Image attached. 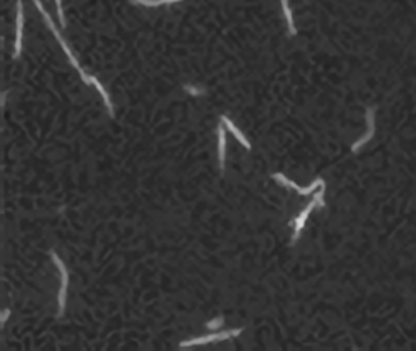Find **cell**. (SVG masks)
<instances>
[{
  "instance_id": "6da1fadb",
  "label": "cell",
  "mask_w": 416,
  "mask_h": 351,
  "mask_svg": "<svg viewBox=\"0 0 416 351\" xmlns=\"http://www.w3.org/2000/svg\"><path fill=\"white\" fill-rule=\"evenodd\" d=\"M33 3L36 5L37 10H39L41 15H43V18H44L45 23H47V26L50 27V31L54 33L55 39L58 40V43L61 44V47H62V50L65 51V54H66V56L69 58V62L72 63L73 68L76 69L77 72H78V74H80V77H81V80L86 82L87 85H95L96 91H98V92L100 94V96L103 98V102H104V104H106V107H107L109 115L112 118H114V107H113V103H112V100H110V96H109V94H107V91L104 90V86L100 84L99 80H98L95 76H92V74H88V73H86L84 70H82V68L80 66V63H78V61L76 59V56L73 55V52L70 51V48H69L68 43L64 40L62 35L59 33V31L57 29V26H55L54 21H52V18H51V15L47 13V10L43 7V5H41L40 0H33Z\"/></svg>"
},
{
  "instance_id": "7a4b0ae2",
  "label": "cell",
  "mask_w": 416,
  "mask_h": 351,
  "mask_svg": "<svg viewBox=\"0 0 416 351\" xmlns=\"http://www.w3.org/2000/svg\"><path fill=\"white\" fill-rule=\"evenodd\" d=\"M51 259L54 261L55 266L58 268L59 272H61V289H59V295H58V317L61 318L65 313V307H66V297H68V287H69V272L66 265L64 264V261L59 258V255L54 250L50 251Z\"/></svg>"
},
{
  "instance_id": "3957f363",
  "label": "cell",
  "mask_w": 416,
  "mask_h": 351,
  "mask_svg": "<svg viewBox=\"0 0 416 351\" xmlns=\"http://www.w3.org/2000/svg\"><path fill=\"white\" fill-rule=\"evenodd\" d=\"M242 332H243V328H235V329H230V331H221V332L212 333V335H206V336H201V338L191 339V340H184V342H181L180 344H179V347H180V348H184V347L201 346V344H208V343L227 340V339L239 336Z\"/></svg>"
},
{
  "instance_id": "277c9868",
  "label": "cell",
  "mask_w": 416,
  "mask_h": 351,
  "mask_svg": "<svg viewBox=\"0 0 416 351\" xmlns=\"http://www.w3.org/2000/svg\"><path fill=\"white\" fill-rule=\"evenodd\" d=\"M375 113L376 110L375 107H367L366 108V121H367V132L364 133V135L360 137V139H357L354 143H353L352 145H350V151H352L353 154H357L360 150L364 147V145L367 144V143H370L372 140V137L375 136Z\"/></svg>"
},
{
  "instance_id": "5b68a950",
  "label": "cell",
  "mask_w": 416,
  "mask_h": 351,
  "mask_svg": "<svg viewBox=\"0 0 416 351\" xmlns=\"http://www.w3.org/2000/svg\"><path fill=\"white\" fill-rule=\"evenodd\" d=\"M271 177L275 181H278L279 184L285 185V187H287V188H291V189H294V191H297L299 195L312 194L313 191H316L317 188H320L321 185H326V181L323 180V179H316V180L313 181L312 184L309 185V187H299L298 184H295L294 181L287 179L283 173H273Z\"/></svg>"
},
{
  "instance_id": "8992f818",
  "label": "cell",
  "mask_w": 416,
  "mask_h": 351,
  "mask_svg": "<svg viewBox=\"0 0 416 351\" xmlns=\"http://www.w3.org/2000/svg\"><path fill=\"white\" fill-rule=\"evenodd\" d=\"M315 207H317V203L315 199H312V202L309 203L305 209H303L302 212L299 213L298 216L295 217L294 220L290 222V225H293V228H294V230H293V236H291V246H294L297 242H298L299 236H301V232H302L303 226H305V224H307V220L308 217L311 216V213L313 212V209Z\"/></svg>"
},
{
  "instance_id": "52a82bcc",
  "label": "cell",
  "mask_w": 416,
  "mask_h": 351,
  "mask_svg": "<svg viewBox=\"0 0 416 351\" xmlns=\"http://www.w3.org/2000/svg\"><path fill=\"white\" fill-rule=\"evenodd\" d=\"M22 32H23V5L22 0H17V33L14 44V58L21 56L22 52Z\"/></svg>"
},
{
  "instance_id": "ba28073f",
  "label": "cell",
  "mask_w": 416,
  "mask_h": 351,
  "mask_svg": "<svg viewBox=\"0 0 416 351\" xmlns=\"http://www.w3.org/2000/svg\"><path fill=\"white\" fill-rule=\"evenodd\" d=\"M217 136H218V145H217V153H218V167L220 170L224 171L226 167V129H224V124H220L217 126Z\"/></svg>"
},
{
  "instance_id": "9c48e42d",
  "label": "cell",
  "mask_w": 416,
  "mask_h": 351,
  "mask_svg": "<svg viewBox=\"0 0 416 351\" xmlns=\"http://www.w3.org/2000/svg\"><path fill=\"white\" fill-rule=\"evenodd\" d=\"M220 120H221L223 124H224V125L227 126V129H228V131H230L231 133H232V135L235 136V139L238 140V141H239L240 144L243 145L244 149H246V150H252V144H250L249 141H247V139L244 137L243 133H242V132H240L239 129H238V128H236L235 125H234V122L231 121L230 118L227 117V115H221V117H220Z\"/></svg>"
},
{
  "instance_id": "30bf717a",
  "label": "cell",
  "mask_w": 416,
  "mask_h": 351,
  "mask_svg": "<svg viewBox=\"0 0 416 351\" xmlns=\"http://www.w3.org/2000/svg\"><path fill=\"white\" fill-rule=\"evenodd\" d=\"M281 5H282V11H283V15H285L286 22H287L289 35L290 36H297V27H295L294 18H293V11H291V9H290L289 0H281Z\"/></svg>"
},
{
  "instance_id": "8fae6325",
  "label": "cell",
  "mask_w": 416,
  "mask_h": 351,
  "mask_svg": "<svg viewBox=\"0 0 416 351\" xmlns=\"http://www.w3.org/2000/svg\"><path fill=\"white\" fill-rule=\"evenodd\" d=\"M132 5H141L145 7H158L162 5H173L183 0H129Z\"/></svg>"
},
{
  "instance_id": "7c38bea8",
  "label": "cell",
  "mask_w": 416,
  "mask_h": 351,
  "mask_svg": "<svg viewBox=\"0 0 416 351\" xmlns=\"http://www.w3.org/2000/svg\"><path fill=\"white\" fill-rule=\"evenodd\" d=\"M183 88H184V91H186L187 94H190L191 96H202V95L206 94V91H205L204 88H198V86L190 85V84H187V85H184Z\"/></svg>"
},
{
  "instance_id": "4fadbf2b",
  "label": "cell",
  "mask_w": 416,
  "mask_h": 351,
  "mask_svg": "<svg viewBox=\"0 0 416 351\" xmlns=\"http://www.w3.org/2000/svg\"><path fill=\"white\" fill-rule=\"evenodd\" d=\"M57 3V11H58V18L59 22H61V26L66 27V22H65V17H64V9H62V0H55Z\"/></svg>"
},
{
  "instance_id": "5bb4252c",
  "label": "cell",
  "mask_w": 416,
  "mask_h": 351,
  "mask_svg": "<svg viewBox=\"0 0 416 351\" xmlns=\"http://www.w3.org/2000/svg\"><path fill=\"white\" fill-rule=\"evenodd\" d=\"M223 324H224V320H223V317H217V318H213L212 321L206 323V327H208V328H210V329H218Z\"/></svg>"
},
{
  "instance_id": "9a60e30c",
  "label": "cell",
  "mask_w": 416,
  "mask_h": 351,
  "mask_svg": "<svg viewBox=\"0 0 416 351\" xmlns=\"http://www.w3.org/2000/svg\"><path fill=\"white\" fill-rule=\"evenodd\" d=\"M10 314H11V311H10V309H5V310L2 311V320H0V323H2V327L5 325V323L7 321V318L10 317Z\"/></svg>"
},
{
  "instance_id": "2e32d148",
  "label": "cell",
  "mask_w": 416,
  "mask_h": 351,
  "mask_svg": "<svg viewBox=\"0 0 416 351\" xmlns=\"http://www.w3.org/2000/svg\"><path fill=\"white\" fill-rule=\"evenodd\" d=\"M6 95H7V92H3V95H2V106H5V102H6Z\"/></svg>"
}]
</instances>
